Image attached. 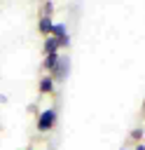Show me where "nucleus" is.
<instances>
[{
	"instance_id": "obj_5",
	"label": "nucleus",
	"mask_w": 145,
	"mask_h": 150,
	"mask_svg": "<svg viewBox=\"0 0 145 150\" xmlns=\"http://www.w3.org/2000/svg\"><path fill=\"white\" fill-rule=\"evenodd\" d=\"M54 16H40L37 19V33L40 35H44V38H49L51 35V30H54Z\"/></svg>"
},
{
	"instance_id": "obj_3",
	"label": "nucleus",
	"mask_w": 145,
	"mask_h": 150,
	"mask_svg": "<svg viewBox=\"0 0 145 150\" xmlns=\"http://www.w3.org/2000/svg\"><path fill=\"white\" fill-rule=\"evenodd\" d=\"M51 38L58 40L61 49H68V47H70V35H68V26H65V23L56 21V23H54V30H51Z\"/></svg>"
},
{
	"instance_id": "obj_6",
	"label": "nucleus",
	"mask_w": 145,
	"mask_h": 150,
	"mask_svg": "<svg viewBox=\"0 0 145 150\" xmlns=\"http://www.w3.org/2000/svg\"><path fill=\"white\" fill-rule=\"evenodd\" d=\"M61 52V45H58V40L56 38H44V42H42V54L47 56V54H58Z\"/></svg>"
},
{
	"instance_id": "obj_4",
	"label": "nucleus",
	"mask_w": 145,
	"mask_h": 150,
	"mask_svg": "<svg viewBox=\"0 0 145 150\" xmlns=\"http://www.w3.org/2000/svg\"><path fill=\"white\" fill-rule=\"evenodd\" d=\"M37 91L44 94V96L54 94V91H56V82H54V77H51V75H42V77L37 80Z\"/></svg>"
},
{
	"instance_id": "obj_11",
	"label": "nucleus",
	"mask_w": 145,
	"mask_h": 150,
	"mask_svg": "<svg viewBox=\"0 0 145 150\" xmlns=\"http://www.w3.org/2000/svg\"><path fill=\"white\" fill-rule=\"evenodd\" d=\"M119 150H129V148H119Z\"/></svg>"
},
{
	"instance_id": "obj_8",
	"label": "nucleus",
	"mask_w": 145,
	"mask_h": 150,
	"mask_svg": "<svg viewBox=\"0 0 145 150\" xmlns=\"http://www.w3.org/2000/svg\"><path fill=\"white\" fill-rule=\"evenodd\" d=\"M54 9H56L54 0H44L42 7H40V16H54Z\"/></svg>"
},
{
	"instance_id": "obj_10",
	"label": "nucleus",
	"mask_w": 145,
	"mask_h": 150,
	"mask_svg": "<svg viewBox=\"0 0 145 150\" xmlns=\"http://www.w3.org/2000/svg\"><path fill=\"white\" fill-rule=\"evenodd\" d=\"M133 150H145V143H136V148Z\"/></svg>"
},
{
	"instance_id": "obj_13",
	"label": "nucleus",
	"mask_w": 145,
	"mask_h": 150,
	"mask_svg": "<svg viewBox=\"0 0 145 150\" xmlns=\"http://www.w3.org/2000/svg\"><path fill=\"white\" fill-rule=\"evenodd\" d=\"M28 150H35V148H28Z\"/></svg>"
},
{
	"instance_id": "obj_12",
	"label": "nucleus",
	"mask_w": 145,
	"mask_h": 150,
	"mask_svg": "<svg viewBox=\"0 0 145 150\" xmlns=\"http://www.w3.org/2000/svg\"><path fill=\"white\" fill-rule=\"evenodd\" d=\"M143 122H145V112H143Z\"/></svg>"
},
{
	"instance_id": "obj_1",
	"label": "nucleus",
	"mask_w": 145,
	"mask_h": 150,
	"mask_svg": "<svg viewBox=\"0 0 145 150\" xmlns=\"http://www.w3.org/2000/svg\"><path fill=\"white\" fill-rule=\"evenodd\" d=\"M56 122H58V110H56V105H51V108H44L37 112L35 129H37V134H49V131H54Z\"/></svg>"
},
{
	"instance_id": "obj_7",
	"label": "nucleus",
	"mask_w": 145,
	"mask_h": 150,
	"mask_svg": "<svg viewBox=\"0 0 145 150\" xmlns=\"http://www.w3.org/2000/svg\"><path fill=\"white\" fill-rule=\"evenodd\" d=\"M58 59H61V52L58 54H47L44 59H42V70H47V75L54 70V66L58 63Z\"/></svg>"
},
{
	"instance_id": "obj_2",
	"label": "nucleus",
	"mask_w": 145,
	"mask_h": 150,
	"mask_svg": "<svg viewBox=\"0 0 145 150\" xmlns=\"http://www.w3.org/2000/svg\"><path fill=\"white\" fill-rule=\"evenodd\" d=\"M49 75L54 77V82H65V77L70 75V56H65V54H61V59H58V63L54 66V70H51Z\"/></svg>"
},
{
	"instance_id": "obj_9",
	"label": "nucleus",
	"mask_w": 145,
	"mask_h": 150,
	"mask_svg": "<svg viewBox=\"0 0 145 150\" xmlns=\"http://www.w3.org/2000/svg\"><path fill=\"white\" fill-rule=\"evenodd\" d=\"M129 136H131V141H136V143H143V138H145V129H143V127H136V129H133Z\"/></svg>"
}]
</instances>
